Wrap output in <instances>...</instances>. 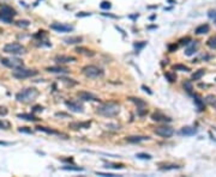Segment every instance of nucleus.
<instances>
[{"label": "nucleus", "mask_w": 216, "mask_h": 177, "mask_svg": "<svg viewBox=\"0 0 216 177\" xmlns=\"http://www.w3.org/2000/svg\"><path fill=\"white\" fill-rule=\"evenodd\" d=\"M198 129L196 127H190V126H186V127H183L180 129V134L185 135V136H192L195 134H197Z\"/></svg>", "instance_id": "17"}, {"label": "nucleus", "mask_w": 216, "mask_h": 177, "mask_svg": "<svg viewBox=\"0 0 216 177\" xmlns=\"http://www.w3.org/2000/svg\"><path fill=\"white\" fill-rule=\"evenodd\" d=\"M120 111V105L117 102H106L100 104L96 109V112L105 117H114Z\"/></svg>", "instance_id": "1"}, {"label": "nucleus", "mask_w": 216, "mask_h": 177, "mask_svg": "<svg viewBox=\"0 0 216 177\" xmlns=\"http://www.w3.org/2000/svg\"><path fill=\"white\" fill-rule=\"evenodd\" d=\"M0 61H1V64L5 67L11 68V70H17V68H21L24 66L23 61L21 59H17V58H4Z\"/></svg>", "instance_id": "7"}, {"label": "nucleus", "mask_w": 216, "mask_h": 177, "mask_svg": "<svg viewBox=\"0 0 216 177\" xmlns=\"http://www.w3.org/2000/svg\"><path fill=\"white\" fill-rule=\"evenodd\" d=\"M204 73H205V71L204 70H198V71H196L193 74H192V80H199L203 75H204Z\"/></svg>", "instance_id": "27"}, {"label": "nucleus", "mask_w": 216, "mask_h": 177, "mask_svg": "<svg viewBox=\"0 0 216 177\" xmlns=\"http://www.w3.org/2000/svg\"><path fill=\"white\" fill-rule=\"evenodd\" d=\"M155 134L162 138H171L174 134V129L169 126H161V127H157L155 131Z\"/></svg>", "instance_id": "8"}, {"label": "nucleus", "mask_w": 216, "mask_h": 177, "mask_svg": "<svg viewBox=\"0 0 216 177\" xmlns=\"http://www.w3.org/2000/svg\"><path fill=\"white\" fill-rule=\"evenodd\" d=\"M205 102H207L210 107H212L214 109H216V96H214V95H208V96L205 97Z\"/></svg>", "instance_id": "26"}, {"label": "nucleus", "mask_w": 216, "mask_h": 177, "mask_svg": "<svg viewBox=\"0 0 216 177\" xmlns=\"http://www.w3.org/2000/svg\"><path fill=\"white\" fill-rule=\"evenodd\" d=\"M102 16H106V17H110V18H117L115 15H110V13H102Z\"/></svg>", "instance_id": "51"}, {"label": "nucleus", "mask_w": 216, "mask_h": 177, "mask_svg": "<svg viewBox=\"0 0 216 177\" xmlns=\"http://www.w3.org/2000/svg\"><path fill=\"white\" fill-rule=\"evenodd\" d=\"M136 157L139 158V159H147V160H150V159L152 158V157H151L150 155H148V153H137Z\"/></svg>", "instance_id": "37"}, {"label": "nucleus", "mask_w": 216, "mask_h": 177, "mask_svg": "<svg viewBox=\"0 0 216 177\" xmlns=\"http://www.w3.org/2000/svg\"><path fill=\"white\" fill-rule=\"evenodd\" d=\"M57 64H67V62H73L76 61L74 56H70V55H57L55 59Z\"/></svg>", "instance_id": "16"}, {"label": "nucleus", "mask_w": 216, "mask_h": 177, "mask_svg": "<svg viewBox=\"0 0 216 177\" xmlns=\"http://www.w3.org/2000/svg\"><path fill=\"white\" fill-rule=\"evenodd\" d=\"M198 47H199V42H198V41H191V42L187 44V48L185 49V54H186L187 56L193 55V54L197 52Z\"/></svg>", "instance_id": "11"}, {"label": "nucleus", "mask_w": 216, "mask_h": 177, "mask_svg": "<svg viewBox=\"0 0 216 177\" xmlns=\"http://www.w3.org/2000/svg\"><path fill=\"white\" fill-rule=\"evenodd\" d=\"M96 175H98V176H106V177H115V175L114 173H106V172H96Z\"/></svg>", "instance_id": "45"}, {"label": "nucleus", "mask_w": 216, "mask_h": 177, "mask_svg": "<svg viewBox=\"0 0 216 177\" xmlns=\"http://www.w3.org/2000/svg\"><path fill=\"white\" fill-rule=\"evenodd\" d=\"M16 24L18 25V27H21V28H28L29 25H30L29 20H18Z\"/></svg>", "instance_id": "39"}, {"label": "nucleus", "mask_w": 216, "mask_h": 177, "mask_svg": "<svg viewBox=\"0 0 216 177\" xmlns=\"http://www.w3.org/2000/svg\"><path fill=\"white\" fill-rule=\"evenodd\" d=\"M90 124H91L90 121H85V122H78V121H76V122H71L69 124V128L77 131V129H82V128H89V127H90Z\"/></svg>", "instance_id": "13"}, {"label": "nucleus", "mask_w": 216, "mask_h": 177, "mask_svg": "<svg viewBox=\"0 0 216 177\" xmlns=\"http://www.w3.org/2000/svg\"><path fill=\"white\" fill-rule=\"evenodd\" d=\"M142 88H143V90H144V91H147V92H148L149 95H151V93H152V92L150 91V88H149L148 86H145V85H142Z\"/></svg>", "instance_id": "49"}, {"label": "nucleus", "mask_w": 216, "mask_h": 177, "mask_svg": "<svg viewBox=\"0 0 216 177\" xmlns=\"http://www.w3.org/2000/svg\"><path fill=\"white\" fill-rule=\"evenodd\" d=\"M7 112H8V110H7V108H6V107L0 105V117L6 116V115H7Z\"/></svg>", "instance_id": "41"}, {"label": "nucleus", "mask_w": 216, "mask_h": 177, "mask_svg": "<svg viewBox=\"0 0 216 177\" xmlns=\"http://www.w3.org/2000/svg\"><path fill=\"white\" fill-rule=\"evenodd\" d=\"M62 81H65V83H67L70 85H76V84H77V81H73V79H66V78H62Z\"/></svg>", "instance_id": "47"}, {"label": "nucleus", "mask_w": 216, "mask_h": 177, "mask_svg": "<svg viewBox=\"0 0 216 177\" xmlns=\"http://www.w3.org/2000/svg\"><path fill=\"white\" fill-rule=\"evenodd\" d=\"M17 12L15 8H12L11 6L8 5H4L1 8H0V20L3 23H7V24H11L13 18L16 17Z\"/></svg>", "instance_id": "4"}, {"label": "nucleus", "mask_w": 216, "mask_h": 177, "mask_svg": "<svg viewBox=\"0 0 216 177\" xmlns=\"http://www.w3.org/2000/svg\"><path fill=\"white\" fill-rule=\"evenodd\" d=\"M0 145H3V146H10V145H12V143H7V141H0Z\"/></svg>", "instance_id": "52"}, {"label": "nucleus", "mask_w": 216, "mask_h": 177, "mask_svg": "<svg viewBox=\"0 0 216 177\" xmlns=\"http://www.w3.org/2000/svg\"><path fill=\"white\" fill-rule=\"evenodd\" d=\"M207 44H208L210 48L216 49V36L211 37V39H209V40H208V42H207Z\"/></svg>", "instance_id": "35"}, {"label": "nucleus", "mask_w": 216, "mask_h": 177, "mask_svg": "<svg viewBox=\"0 0 216 177\" xmlns=\"http://www.w3.org/2000/svg\"><path fill=\"white\" fill-rule=\"evenodd\" d=\"M193 98H195L196 105L198 107V110H199V111L204 110V99H202L199 95H193Z\"/></svg>", "instance_id": "23"}, {"label": "nucleus", "mask_w": 216, "mask_h": 177, "mask_svg": "<svg viewBox=\"0 0 216 177\" xmlns=\"http://www.w3.org/2000/svg\"><path fill=\"white\" fill-rule=\"evenodd\" d=\"M4 53H7V54H11V55H22L25 53V47L19 44V43H7L4 46L3 48Z\"/></svg>", "instance_id": "5"}, {"label": "nucleus", "mask_w": 216, "mask_h": 177, "mask_svg": "<svg viewBox=\"0 0 216 177\" xmlns=\"http://www.w3.org/2000/svg\"><path fill=\"white\" fill-rule=\"evenodd\" d=\"M39 95H40V92L37 88L28 87V88H24V90L19 91L16 95V99L22 103H30V102H34V100L39 97Z\"/></svg>", "instance_id": "2"}, {"label": "nucleus", "mask_w": 216, "mask_h": 177, "mask_svg": "<svg viewBox=\"0 0 216 177\" xmlns=\"http://www.w3.org/2000/svg\"><path fill=\"white\" fill-rule=\"evenodd\" d=\"M184 87H185V90H186L188 93H191V91H192V84H191V81H190V80H186V81L184 83Z\"/></svg>", "instance_id": "38"}, {"label": "nucleus", "mask_w": 216, "mask_h": 177, "mask_svg": "<svg viewBox=\"0 0 216 177\" xmlns=\"http://www.w3.org/2000/svg\"><path fill=\"white\" fill-rule=\"evenodd\" d=\"M11 128V124L6 120H0V129H8Z\"/></svg>", "instance_id": "32"}, {"label": "nucleus", "mask_w": 216, "mask_h": 177, "mask_svg": "<svg viewBox=\"0 0 216 177\" xmlns=\"http://www.w3.org/2000/svg\"><path fill=\"white\" fill-rule=\"evenodd\" d=\"M191 41H192L191 37H185V39H181V40L179 41V44H188Z\"/></svg>", "instance_id": "43"}, {"label": "nucleus", "mask_w": 216, "mask_h": 177, "mask_svg": "<svg viewBox=\"0 0 216 177\" xmlns=\"http://www.w3.org/2000/svg\"><path fill=\"white\" fill-rule=\"evenodd\" d=\"M18 132L25 133V134H33V133H34V132L31 131V128H29V127H19V128H18Z\"/></svg>", "instance_id": "40"}, {"label": "nucleus", "mask_w": 216, "mask_h": 177, "mask_svg": "<svg viewBox=\"0 0 216 177\" xmlns=\"http://www.w3.org/2000/svg\"><path fill=\"white\" fill-rule=\"evenodd\" d=\"M168 49H169V52H174V50L178 49V46H176V44H172V46L168 47Z\"/></svg>", "instance_id": "48"}, {"label": "nucleus", "mask_w": 216, "mask_h": 177, "mask_svg": "<svg viewBox=\"0 0 216 177\" xmlns=\"http://www.w3.org/2000/svg\"><path fill=\"white\" fill-rule=\"evenodd\" d=\"M147 46V42L145 41H142V42H137V43H135L133 44V47H135V49H136V53H139L141 50Z\"/></svg>", "instance_id": "30"}, {"label": "nucleus", "mask_w": 216, "mask_h": 177, "mask_svg": "<svg viewBox=\"0 0 216 177\" xmlns=\"http://www.w3.org/2000/svg\"><path fill=\"white\" fill-rule=\"evenodd\" d=\"M100 7L102 8V10H109V8L112 7V4H110V1H107V0H103V1L100 4Z\"/></svg>", "instance_id": "34"}, {"label": "nucleus", "mask_w": 216, "mask_h": 177, "mask_svg": "<svg viewBox=\"0 0 216 177\" xmlns=\"http://www.w3.org/2000/svg\"><path fill=\"white\" fill-rule=\"evenodd\" d=\"M149 136L147 135H132V136H127L126 138V141L127 143H131V144H139L142 141H145V140H149Z\"/></svg>", "instance_id": "14"}, {"label": "nucleus", "mask_w": 216, "mask_h": 177, "mask_svg": "<svg viewBox=\"0 0 216 177\" xmlns=\"http://www.w3.org/2000/svg\"><path fill=\"white\" fill-rule=\"evenodd\" d=\"M17 117H18V119H22V120L31 121V122H36V121H39V119H37L35 115H33V114H25V112H23V114H18Z\"/></svg>", "instance_id": "20"}, {"label": "nucleus", "mask_w": 216, "mask_h": 177, "mask_svg": "<svg viewBox=\"0 0 216 177\" xmlns=\"http://www.w3.org/2000/svg\"><path fill=\"white\" fill-rule=\"evenodd\" d=\"M55 115H57V116H64V117H69V115H67V114H64V112H57Z\"/></svg>", "instance_id": "50"}, {"label": "nucleus", "mask_w": 216, "mask_h": 177, "mask_svg": "<svg viewBox=\"0 0 216 177\" xmlns=\"http://www.w3.org/2000/svg\"><path fill=\"white\" fill-rule=\"evenodd\" d=\"M36 131L39 132H43V133H47V134H55V135H60L59 132L52 129V128H48V127H42V126H37L36 127Z\"/></svg>", "instance_id": "24"}, {"label": "nucleus", "mask_w": 216, "mask_h": 177, "mask_svg": "<svg viewBox=\"0 0 216 177\" xmlns=\"http://www.w3.org/2000/svg\"><path fill=\"white\" fill-rule=\"evenodd\" d=\"M208 17L211 19H216V10H210L208 12Z\"/></svg>", "instance_id": "44"}, {"label": "nucleus", "mask_w": 216, "mask_h": 177, "mask_svg": "<svg viewBox=\"0 0 216 177\" xmlns=\"http://www.w3.org/2000/svg\"><path fill=\"white\" fill-rule=\"evenodd\" d=\"M173 70H174V71H181V72H188V71H190V68H188L187 66L181 65V64L174 65V66H173Z\"/></svg>", "instance_id": "29"}, {"label": "nucleus", "mask_w": 216, "mask_h": 177, "mask_svg": "<svg viewBox=\"0 0 216 177\" xmlns=\"http://www.w3.org/2000/svg\"><path fill=\"white\" fill-rule=\"evenodd\" d=\"M131 102H133L136 105H137V108H145L147 107V103L144 102V100H142L141 98H136V97H130L129 98Z\"/></svg>", "instance_id": "25"}, {"label": "nucleus", "mask_w": 216, "mask_h": 177, "mask_svg": "<svg viewBox=\"0 0 216 177\" xmlns=\"http://www.w3.org/2000/svg\"><path fill=\"white\" fill-rule=\"evenodd\" d=\"M65 104H66V107H67L71 111H74V112H83L84 107H83L82 103L78 102V100H66Z\"/></svg>", "instance_id": "10"}, {"label": "nucleus", "mask_w": 216, "mask_h": 177, "mask_svg": "<svg viewBox=\"0 0 216 177\" xmlns=\"http://www.w3.org/2000/svg\"><path fill=\"white\" fill-rule=\"evenodd\" d=\"M50 29L57 31V32H70L73 31V27L69 24H64V23H53L50 25Z\"/></svg>", "instance_id": "9"}, {"label": "nucleus", "mask_w": 216, "mask_h": 177, "mask_svg": "<svg viewBox=\"0 0 216 177\" xmlns=\"http://www.w3.org/2000/svg\"><path fill=\"white\" fill-rule=\"evenodd\" d=\"M82 41H83V37L81 36H70L64 39V42L66 44H77V43H81Z\"/></svg>", "instance_id": "18"}, {"label": "nucleus", "mask_w": 216, "mask_h": 177, "mask_svg": "<svg viewBox=\"0 0 216 177\" xmlns=\"http://www.w3.org/2000/svg\"><path fill=\"white\" fill-rule=\"evenodd\" d=\"M48 72L50 73H59V74H64V73H69L70 70L65 68V67H61V66H52V67H48L47 68Z\"/></svg>", "instance_id": "19"}, {"label": "nucleus", "mask_w": 216, "mask_h": 177, "mask_svg": "<svg viewBox=\"0 0 216 177\" xmlns=\"http://www.w3.org/2000/svg\"><path fill=\"white\" fill-rule=\"evenodd\" d=\"M76 52L78 54H83V55H86V56H94L95 53L91 52V50H89L88 48H84V47H77L76 48Z\"/></svg>", "instance_id": "22"}, {"label": "nucleus", "mask_w": 216, "mask_h": 177, "mask_svg": "<svg viewBox=\"0 0 216 177\" xmlns=\"http://www.w3.org/2000/svg\"><path fill=\"white\" fill-rule=\"evenodd\" d=\"M43 110V107H41V105H35L34 108H33V111L34 112H40V111H42Z\"/></svg>", "instance_id": "46"}, {"label": "nucleus", "mask_w": 216, "mask_h": 177, "mask_svg": "<svg viewBox=\"0 0 216 177\" xmlns=\"http://www.w3.org/2000/svg\"><path fill=\"white\" fill-rule=\"evenodd\" d=\"M174 169H180L179 165H176V164H171V165H164L162 168H160V170H174Z\"/></svg>", "instance_id": "36"}, {"label": "nucleus", "mask_w": 216, "mask_h": 177, "mask_svg": "<svg viewBox=\"0 0 216 177\" xmlns=\"http://www.w3.org/2000/svg\"><path fill=\"white\" fill-rule=\"evenodd\" d=\"M164 77H166L171 83H173V81L176 80V75H175V73H173V72H166V73H164Z\"/></svg>", "instance_id": "31"}, {"label": "nucleus", "mask_w": 216, "mask_h": 177, "mask_svg": "<svg viewBox=\"0 0 216 177\" xmlns=\"http://www.w3.org/2000/svg\"><path fill=\"white\" fill-rule=\"evenodd\" d=\"M90 16H91V13H90V12H79V13H77V15H76V17H77V18L90 17Z\"/></svg>", "instance_id": "42"}, {"label": "nucleus", "mask_w": 216, "mask_h": 177, "mask_svg": "<svg viewBox=\"0 0 216 177\" xmlns=\"http://www.w3.org/2000/svg\"><path fill=\"white\" fill-rule=\"evenodd\" d=\"M61 169H62V170H67V171H83V170H84L83 168L74 166V165H64Z\"/></svg>", "instance_id": "28"}, {"label": "nucleus", "mask_w": 216, "mask_h": 177, "mask_svg": "<svg viewBox=\"0 0 216 177\" xmlns=\"http://www.w3.org/2000/svg\"><path fill=\"white\" fill-rule=\"evenodd\" d=\"M82 73L85 75L86 78H91V79H96V78H101L105 74L103 70L100 68L95 65H86L83 67Z\"/></svg>", "instance_id": "3"}, {"label": "nucleus", "mask_w": 216, "mask_h": 177, "mask_svg": "<svg viewBox=\"0 0 216 177\" xmlns=\"http://www.w3.org/2000/svg\"><path fill=\"white\" fill-rule=\"evenodd\" d=\"M209 30H210L209 24H200L199 27H197V28H196L195 34H197V35H203V34L209 32Z\"/></svg>", "instance_id": "21"}, {"label": "nucleus", "mask_w": 216, "mask_h": 177, "mask_svg": "<svg viewBox=\"0 0 216 177\" xmlns=\"http://www.w3.org/2000/svg\"><path fill=\"white\" fill-rule=\"evenodd\" d=\"M215 24H216V19H215Z\"/></svg>", "instance_id": "53"}, {"label": "nucleus", "mask_w": 216, "mask_h": 177, "mask_svg": "<svg viewBox=\"0 0 216 177\" xmlns=\"http://www.w3.org/2000/svg\"><path fill=\"white\" fill-rule=\"evenodd\" d=\"M106 168H110V169H123L124 165H121V164H114V163H106Z\"/></svg>", "instance_id": "33"}, {"label": "nucleus", "mask_w": 216, "mask_h": 177, "mask_svg": "<svg viewBox=\"0 0 216 177\" xmlns=\"http://www.w3.org/2000/svg\"><path fill=\"white\" fill-rule=\"evenodd\" d=\"M151 120L152 121H156V122H171L172 119L166 116L164 114H162L161 111H156L151 115Z\"/></svg>", "instance_id": "12"}, {"label": "nucleus", "mask_w": 216, "mask_h": 177, "mask_svg": "<svg viewBox=\"0 0 216 177\" xmlns=\"http://www.w3.org/2000/svg\"><path fill=\"white\" fill-rule=\"evenodd\" d=\"M37 72L36 70H27V68H17L12 72V77H15L16 79H25V78H30V77H34V75H37Z\"/></svg>", "instance_id": "6"}, {"label": "nucleus", "mask_w": 216, "mask_h": 177, "mask_svg": "<svg viewBox=\"0 0 216 177\" xmlns=\"http://www.w3.org/2000/svg\"><path fill=\"white\" fill-rule=\"evenodd\" d=\"M78 97L82 100H94V102H98V100H100V98H97L95 95H93L91 92H88V91L78 92Z\"/></svg>", "instance_id": "15"}]
</instances>
